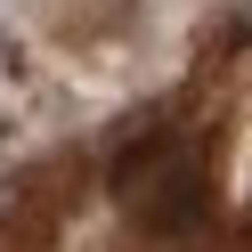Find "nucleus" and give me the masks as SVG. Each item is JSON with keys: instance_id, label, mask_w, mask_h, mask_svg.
<instances>
[{"instance_id": "1", "label": "nucleus", "mask_w": 252, "mask_h": 252, "mask_svg": "<svg viewBox=\"0 0 252 252\" xmlns=\"http://www.w3.org/2000/svg\"><path fill=\"white\" fill-rule=\"evenodd\" d=\"M114 195L138 212V228L187 236L212 212V171H203L179 138H147V147H130V163H114Z\"/></svg>"}]
</instances>
